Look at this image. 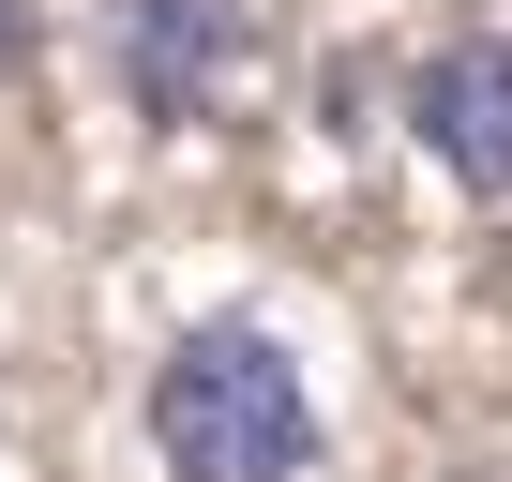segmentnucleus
Returning <instances> with one entry per match:
<instances>
[{
	"instance_id": "nucleus-1",
	"label": "nucleus",
	"mask_w": 512,
	"mask_h": 482,
	"mask_svg": "<svg viewBox=\"0 0 512 482\" xmlns=\"http://www.w3.org/2000/svg\"><path fill=\"white\" fill-rule=\"evenodd\" d=\"M151 452H166V482H302L317 467V392L256 317H196L151 362Z\"/></svg>"
},
{
	"instance_id": "nucleus-2",
	"label": "nucleus",
	"mask_w": 512,
	"mask_h": 482,
	"mask_svg": "<svg viewBox=\"0 0 512 482\" xmlns=\"http://www.w3.org/2000/svg\"><path fill=\"white\" fill-rule=\"evenodd\" d=\"M241 46H256L241 0H106V61H121L136 121H211L226 76H241Z\"/></svg>"
},
{
	"instance_id": "nucleus-3",
	"label": "nucleus",
	"mask_w": 512,
	"mask_h": 482,
	"mask_svg": "<svg viewBox=\"0 0 512 482\" xmlns=\"http://www.w3.org/2000/svg\"><path fill=\"white\" fill-rule=\"evenodd\" d=\"M407 136H422L467 196H512V31H452V46H422V76H407Z\"/></svg>"
},
{
	"instance_id": "nucleus-4",
	"label": "nucleus",
	"mask_w": 512,
	"mask_h": 482,
	"mask_svg": "<svg viewBox=\"0 0 512 482\" xmlns=\"http://www.w3.org/2000/svg\"><path fill=\"white\" fill-rule=\"evenodd\" d=\"M0 76H31V0H0Z\"/></svg>"
}]
</instances>
